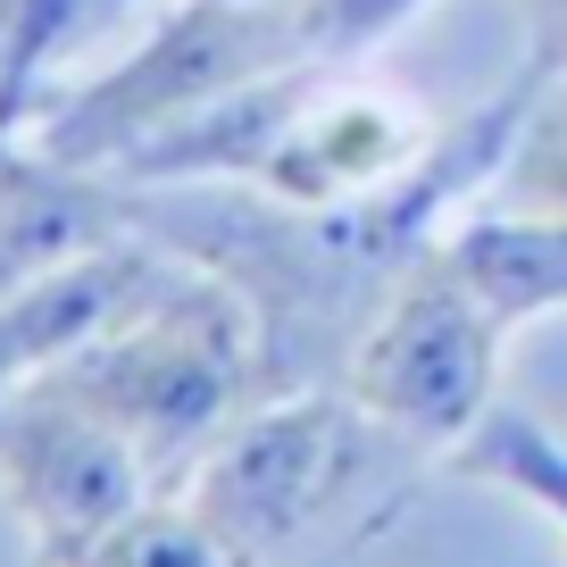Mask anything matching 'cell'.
I'll return each mask as SVG.
<instances>
[{
	"mask_svg": "<svg viewBox=\"0 0 567 567\" xmlns=\"http://www.w3.org/2000/svg\"><path fill=\"white\" fill-rule=\"evenodd\" d=\"M0 501L25 526L34 567H75L142 501H159V476L101 409L34 375V384L0 392Z\"/></svg>",
	"mask_w": 567,
	"mask_h": 567,
	"instance_id": "5b68a950",
	"label": "cell"
},
{
	"mask_svg": "<svg viewBox=\"0 0 567 567\" xmlns=\"http://www.w3.org/2000/svg\"><path fill=\"white\" fill-rule=\"evenodd\" d=\"M443 243L460 250V267L476 276V292L493 301V318L509 334L543 326V318H567V217L467 209Z\"/></svg>",
	"mask_w": 567,
	"mask_h": 567,
	"instance_id": "52a82bcc",
	"label": "cell"
},
{
	"mask_svg": "<svg viewBox=\"0 0 567 567\" xmlns=\"http://www.w3.org/2000/svg\"><path fill=\"white\" fill-rule=\"evenodd\" d=\"M18 142H25L18 125H0V167H9V151H18Z\"/></svg>",
	"mask_w": 567,
	"mask_h": 567,
	"instance_id": "4fadbf2b",
	"label": "cell"
},
{
	"mask_svg": "<svg viewBox=\"0 0 567 567\" xmlns=\"http://www.w3.org/2000/svg\"><path fill=\"white\" fill-rule=\"evenodd\" d=\"M125 184L101 167H68L34 142L9 151L0 167V309L25 301L34 284L68 276L75 259L125 243Z\"/></svg>",
	"mask_w": 567,
	"mask_h": 567,
	"instance_id": "8992f818",
	"label": "cell"
},
{
	"mask_svg": "<svg viewBox=\"0 0 567 567\" xmlns=\"http://www.w3.org/2000/svg\"><path fill=\"white\" fill-rule=\"evenodd\" d=\"M443 467H451V476H467V484H493V493H517L526 509H543L550 526L567 534V443L534 417V409L493 401V409H484V425L451 451Z\"/></svg>",
	"mask_w": 567,
	"mask_h": 567,
	"instance_id": "ba28073f",
	"label": "cell"
},
{
	"mask_svg": "<svg viewBox=\"0 0 567 567\" xmlns=\"http://www.w3.org/2000/svg\"><path fill=\"white\" fill-rule=\"evenodd\" d=\"M509 9H517V34H526V59H517V68L567 75V0H509Z\"/></svg>",
	"mask_w": 567,
	"mask_h": 567,
	"instance_id": "7c38bea8",
	"label": "cell"
},
{
	"mask_svg": "<svg viewBox=\"0 0 567 567\" xmlns=\"http://www.w3.org/2000/svg\"><path fill=\"white\" fill-rule=\"evenodd\" d=\"M425 451L401 443L384 417L342 384L267 392L200 451L184 476V509L243 567H301L318 550H359L409 509Z\"/></svg>",
	"mask_w": 567,
	"mask_h": 567,
	"instance_id": "6da1fadb",
	"label": "cell"
},
{
	"mask_svg": "<svg viewBox=\"0 0 567 567\" xmlns=\"http://www.w3.org/2000/svg\"><path fill=\"white\" fill-rule=\"evenodd\" d=\"M476 209L567 217V75H534V84H526L517 134H509V151H501V167H493V184H484Z\"/></svg>",
	"mask_w": 567,
	"mask_h": 567,
	"instance_id": "9c48e42d",
	"label": "cell"
},
{
	"mask_svg": "<svg viewBox=\"0 0 567 567\" xmlns=\"http://www.w3.org/2000/svg\"><path fill=\"white\" fill-rule=\"evenodd\" d=\"M243 9H259V0H243Z\"/></svg>",
	"mask_w": 567,
	"mask_h": 567,
	"instance_id": "9a60e30c",
	"label": "cell"
},
{
	"mask_svg": "<svg viewBox=\"0 0 567 567\" xmlns=\"http://www.w3.org/2000/svg\"><path fill=\"white\" fill-rule=\"evenodd\" d=\"M309 59V25H301V0H176L117 68L84 75L68 92H42L25 142L51 151L68 167H101L117 176L134 151H151L159 134L193 125L200 109H217L226 92L259 84V75Z\"/></svg>",
	"mask_w": 567,
	"mask_h": 567,
	"instance_id": "3957f363",
	"label": "cell"
},
{
	"mask_svg": "<svg viewBox=\"0 0 567 567\" xmlns=\"http://www.w3.org/2000/svg\"><path fill=\"white\" fill-rule=\"evenodd\" d=\"M434 0H301L309 25V59H375L392 34L425 18Z\"/></svg>",
	"mask_w": 567,
	"mask_h": 567,
	"instance_id": "8fae6325",
	"label": "cell"
},
{
	"mask_svg": "<svg viewBox=\"0 0 567 567\" xmlns=\"http://www.w3.org/2000/svg\"><path fill=\"white\" fill-rule=\"evenodd\" d=\"M75 567H243V559H234L176 493H159V501H142L101 550H84Z\"/></svg>",
	"mask_w": 567,
	"mask_h": 567,
	"instance_id": "30bf717a",
	"label": "cell"
},
{
	"mask_svg": "<svg viewBox=\"0 0 567 567\" xmlns=\"http://www.w3.org/2000/svg\"><path fill=\"white\" fill-rule=\"evenodd\" d=\"M0 51H9V0H0Z\"/></svg>",
	"mask_w": 567,
	"mask_h": 567,
	"instance_id": "5bb4252c",
	"label": "cell"
},
{
	"mask_svg": "<svg viewBox=\"0 0 567 567\" xmlns=\"http://www.w3.org/2000/svg\"><path fill=\"white\" fill-rule=\"evenodd\" d=\"M501 342H509V326L493 318V301L460 267V250L425 243L401 267V284L384 292V309L368 318L351 368H342V392L443 467L484 425V409L501 401L493 392L501 384Z\"/></svg>",
	"mask_w": 567,
	"mask_h": 567,
	"instance_id": "277c9868",
	"label": "cell"
},
{
	"mask_svg": "<svg viewBox=\"0 0 567 567\" xmlns=\"http://www.w3.org/2000/svg\"><path fill=\"white\" fill-rule=\"evenodd\" d=\"M51 384L75 392L84 409H101L151 460L159 493H184L200 451L267 392L259 384V326H250L234 284H217L209 267L159 250L151 284L92 342H75L59 359Z\"/></svg>",
	"mask_w": 567,
	"mask_h": 567,
	"instance_id": "7a4b0ae2",
	"label": "cell"
}]
</instances>
